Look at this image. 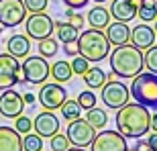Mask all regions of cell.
<instances>
[{
  "mask_svg": "<svg viewBox=\"0 0 157 151\" xmlns=\"http://www.w3.org/2000/svg\"><path fill=\"white\" fill-rule=\"evenodd\" d=\"M114 122H117V131L124 139H141L151 129V114L147 106L139 102L135 104L127 102L122 108H118Z\"/></svg>",
  "mask_w": 157,
  "mask_h": 151,
  "instance_id": "6da1fadb",
  "label": "cell"
},
{
  "mask_svg": "<svg viewBox=\"0 0 157 151\" xmlns=\"http://www.w3.org/2000/svg\"><path fill=\"white\" fill-rule=\"evenodd\" d=\"M110 55V70L118 78H135L143 72V53L133 45H118Z\"/></svg>",
  "mask_w": 157,
  "mask_h": 151,
  "instance_id": "7a4b0ae2",
  "label": "cell"
},
{
  "mask_svg": "<svg viewBox=\"0 0 157 151\" xmlns=\"http://www.w3.org/2000/svg\"><path fill=\"white\" fill-rule=\"evenodd\" d=\"M76 49H78V55H82L84 59L98 64V61L108 57L110 43H108L106 35L100 29H88V31H82L80 35H78Z\"/></svg>",
  "mask_w": 157,
  "mask_h": 151,
  "instance_id": "3957f363",
  "label": "cell"
},
{
  "mask_svg": "<svg viewBox=\"0 0 157 151\" xmlns=\"http://www.w3.org/2000/svg\"><path fill=\"white\" fill-rule=\"evenodd\" d=\"M131 96L147 108H157V76L151 72H141L131 82Z\"/></svg>",
  "mask_w": 157,
  "mask_h": 151,
  "instance_id": "277c9868",
  "label": "cell"
},
{
  "mask_svg": "<svg viewBox=\"0 0 157 151\" xmlns=\"http://www.w3.org/2000/svg\"><path fill=\"white\" fill-rule=\"evenodd\" d=\"M53 29H55V21H53L49 14L45 12H31L29 17L25 18V35L29 39H47V37L53 35Z\"/></svg>",
  "mask_w": 157,
  "mask_h": 151,
  "instance_id": "5b68a950",
  "label": "cell"
},
{
  "mask_svg": "<svg viewBox=\"0 0 157 151\" xmlns=\"http://www.w3.org/2000/svg\"><path fill=\"white\" fill-rule=\"evenodd\" d=\"M49 70H51V65L41 55L25 57L23 65H21V74H23V80L27 84H43L49 78Z\"/></svg>",
  "mask_w": 157,
  "mask_h": 151,
  "instance_id": "8992f818",
  "label": "cell"
},
{
  "mask_svg": "<svg viewBox=\"0 0 157 151\" xmlns=\"http://www.w3.org/2000/svg\"><path fill=\"white\" fill-rule=\"evenodd\" d=\"M102 102H104L108 108L112 110H118L122 106L127 104L128 100H131V92H128L127 84H122L118 80H110L106 82L104 86H102Z\"/></svg>",
  "mask_w": 157,
  "mask_h": 151,
  "instance_id": "52a82bcc",
  "label": "cell"
},
{
  "mask_svg": "<svg viewBox=\"0 0 157 151\" xmlns=\"http://www.w3.org/2000/svg\"><path fill=\"white\" fill-rule=\"evenodd\" d=\"M14 84H25L21 64L10 53H2L0 55V90H8Z\"/></svg>",
  "mask_w": 157,
  "mask_h": 151,
  "instance_id": "ba28073f",
  "label": "cell"
},
{
  "mask_svg": "<svg viewBox=\"0 0 157 151\" xmlns=\"http://www.w3.org/2000/svg\"><path fill=\"white\" fill-rule=\"evenodd\" d=\"M27 8L23 0H0V27L12 29L25 23Z\"/></svg>",
  "mask_w": 157,
  "mask_h": 151,
  "instance_id": "9c48e42d",
  "label": "cell"
},
{
  "mask_svg": "<svg viewBox=\"0 0 157 151\" xmlns=\"http://www.w3.org/2000/svg\"><path fill=\"white\" fill-rule=\"evenodd\" d=\"M65 137L70 139V145L74 147H90V143L94 141V137H96V131H94L90 125H88L86 118H76V121H70V127H67V131H65Z\"/></svg>",
  "mask_w": 157,
  "mask_h": 151,
  "instance_id": "30bf717a",
  "label": "cell"
},
{
  "mask_svg": "<svg viewBox=\"0 0 157 151\" xmlns=\"http://www.w3.org/2000/svg\"><path fill=\"white\" fill-rule=\"evenodd\" d=\"M92 151H127V139L122 137L118 131H102L96 133L94 141L90 143Z\"/></svg>",
  "mask_w": 157,
  "mask_h": 151,
  "instance_id": "8fae6325",
  "label": "cell"
},
{
  "mask_svg": "<svg viewBox=\"0 0 157 151\" xmlns=\"http://www.w3.org/2000/svg\"><path fill=\"white\" fill-rule=\"evenodd\" d=\"M65 100H67V92L61 84H43L39 90V102L45 110H57L61 108Z\"/></svg>",
  "mask_w": 157,
  "mask_h": 151,
  "instance_id": "7c38bea8",
  "label": "cell"
},
{
  "mask_svg": "<svg viewBox=\"0 0 157 151\" xmlns=\"http://www.w3.org/2000/svg\"><path fill=\"white\" fill-rule=\"evenodd\" d=\"M23 108H25V100H23V94H18L17 90H4L0 94V114L4 118H17V116L23 114Z\"/></svg>",
  "mask_w": 157,
  "mask_h": 151,
  "instance_id": "4fadbf2b",
  "label": "cell"
},
{
  "mask_svg": "<svg viewBox=\"0 0 157 151\" xmlns=\"http://www.w3.org/2000/svg\"><path fill=\"white\" fill-rule=\"evenodd\" d=\"M33 129L39 137L51 139L55 133H59V118L53 114V110H43L35 116L33 121Z\"/></svg>",
  "mask_w": 157,
  "mask_h": 151,
  "instance_id": "5bb4252c",
  "label": "cell"
},
{
  "mask_svg": "<svg viewBox=\"0 0 157 151\" xmlns=\"http://www.w3.org/2000/svg\"><path fill=\"white\" fill-rule=\"evenodd\" d=\"M155 29H151L149 27V23H141L137 25L133 31H131V45L137 47V49H141V51H145V49H149L151 45H155Z\"/></svg>",
  "mask_w": 157,
  "mask_h": 151,
  "instance_id": "9a60e30c",
  "label": "cell"
},
{
  "mask_svg": "<svg viewBox=\"0 0 157 151\" xmlns=\"http://www.w3.org/2000/svg\"><path fill=\"white\" fill-rule=\"evenodd\" d=\"M108 12L118 23H128L137 17V0H112Z\"/></svg>",
  "mask_w": 157,
  "mask_h": 151,
  "instance_id": "2e32d148",
  "label": "cell"
},
{
  "mask_svg": "<svg viewBox=\"0 0 157 151\" xmlns=\"http://www.w3.org/2000/svg\"><path fill=\"white\" fill-rule=\"evenodd\" d=\"M0 151H23V137L14 127H0Z\"/></svg>",
  "mask_w": 157,
  "mask_h": 151,
  "instance_id": "e0dca14e",
  "label": "cell"
},
{
  "mask_svg": "<svg viewBox=\"0 0 157 151\" xmlns=\"http://www.w3.org/2000/svg\"><path fill=\"white\" fill-rule=\"evenodd\" d=\"M106 39H108V43L114 47L118 45H127L128 39H131V29H128L127 23H110L108 27H106Z\"/></svg>",
  "mask_w": 157,
  "mask_h": 151,
  "instance_id": "ac0fdd59",
  "label": "cell"
},
{
  "mask_svg": "<svg viewBox=\"0 0 157 151\" xmlns=\"http://www.w3.org/2000/svg\"><path fill=\"white\" fill-rule=\"evenodd\" d=\"M6 51L10 53L12 57H17V59L29 57V51H31V39H29L27 35H12L10 39L6 41Z\"/></svg>",
  "mask_w": 157,
  "mask_h": 151,
  "instance_id": "d6986e66",
  "label": "cell"
},
{
  "mask_svg": "<svg viewBox=\"0 0 157 151\" xmlns=\"http://www.w3.org/2000/svg\"><path fill=\"white\" fill-rule=\"evenodd\" d=\"M88 23H90V29H106L110 25V12L106 10L104 6H94L92 10L88 12Z\"/></svg>",
  "mask_w": 157,
  "mask_h": 151,
  "instance_id": "ffe728a7",
  "label": "cell"
},
{
  "mask_svg": "<svg viewBox=\"0 0 157 151\" xmlns=\"http://www.w3.org/2000/svg\"><path fill=\"white\" fill-rule=\"evenodd\" d=\"M82 78H84V84H86L90 90H98V88H102L106 84V74L100 68H88L84 74H82Z\"/></svg>",
  "mask_w": 157,
  "mask_h": 151,
  "instance_id": "44dd1931",
  "label": "cell"
},
{
  "mask_svg": "<svg viewBox=\"0 0 157 151\" xmlns=\"http://www.w3.org/2000/svg\"><path fill=\"white\" fill-rule=\"evenodd\" d=\"M55 29H57V39L63 43V45H74L78 41L80 35V29H76L74 25L70 23H55Z\"/></svg>",
  "mask_w": 157,
  "mask_h": 151,
  "instance_id": "7402d4cb",
  "label": "cell"
},
{
  "mask_svg": "<svg viewBox=\"0 0 157 151\" xmlns=\"http://www.w3.org/2000/svg\"><path fill=\"white\" fill-rule=\"evenodd\" d=\"M137 17L143 23H151L157 18V0H139L137 2Z\"/></svg>",
  "mask_w": 157,
  "mask_h": 151,
  "instance_id": "603a6c76",
  "label": "cell"
},
{
  "mask_svg": "<svg viewBox=\"0 0 157 151\" xmlns=\"http://www.w3.org/2000/svg\"><path fill=\"white\" fill-rule=\"evenodd\" d=\"M49 74H51V78L57 82V84H65V82H70V80H71L74 72H71V65L63 59V61H55V64L51 65Z\"/></svg>",
  "mask_w": 157,
  "mask_h": 151,
  "instance_id": "cb8c5ba5",
  "label": "cell"
},
{
  "mask_svg": "<svg viewBox=\"0 0 157 151\" xmlns=\"http://www.w3.org/2000/svg\"><path fill=\"white\" fill-rule=\"evenodd\" d=\"M86 121L88 125L94 129V131H100V129H104L106 127V122H108V116H106V112L102 110V108H90L86 114Z\"/></svg>",
  "mask_w": 157,
  "mask_h": 151,
  "instance_id": "d4e9b609",
  "label": "cell"
},
{
  "mask_svg": "<svg viewBox=\"0 0 157 151\" xmlns=\"http://www.w3.org/2000/svg\"><path fill=\"white\" fill-rule=\"evenodd\" d=\"M59 110H61V116L65 121H76L82 116V106L78 104V100H65Z\"/></svg>",
  "mask_w": 157,
  "mask_h": 151,
  "instance_id": "484cf974",
  "label": "cell"
},
{
  "mask_svg": "<svg viewBox=\"0 0 157 151\" xmlns=\"http://www.w3.org/2000/svg\"><path fill=\"white\" fill-rule=\"evenodd\" d=\"M39 53H41V57H53L55 53H57V49H59V43H57V39H51V37H47V39H41L39 41Z\"/></svg>",
  "mask_w": 157,
  "mask_h": 151,
  "instance_id": "4316f807",
  "label": "cell"
},
{
  "mask_svg": "<svg viewBox=\"0 0 157 151\" xmlns=\"http://www.w3.org/2000/svg\"><path fill=\"white\" fill-rule=\"evenodd\" d=\"M23 151H43V137L37 133H27L23 137Z\"/></svg>",
  "mask_w": 157,
  "mask_h": 151,
  "instance_id": "83f0119b",
  "label": "cell"
},
{
  "mask_svg": "<svg viewBox=\"0 0 157 151\" xmlns=\"http://www.w3.org/2000/svg\"><path fill=\"white\" fill-rule=\"evenodd\" d=\"M143 68H147V72L157 76V45H151L149 49H145V53H143Z\"/></svg>",
  "mask_w": 157,
  "mask_h": 151,
  "instance_id": "f1b7e54d",
  "label": "cell"
},
{
  "mask_svg": "<svg viewBox=\"0 0 157 151\" xmlns=\"http://www.w3.org/2000/svg\"><path fill=\"white\" fill-rule=\"evenodd\" d=\"M96 102H98V98H96L94 90H84V92L78 94V104H80L84 110H90V108H94V106H96Z\"/></svg>",
  "mask_w": 157,
  "mask_h": 151,
  "instance_id": "f546056e",
  "label": "cell"
},
{
  "mask_svg": "<svg viewBox=\"0 0 157 151\" xmlns=\"http://www.w3.org/2000/svg\"><path fill=\"white\" fill-rule=\"evenodd\" d=\"M49 145H51L53 151H67L70 149V139H67L63 133H55L51 139H49Z\"/></svg>",
  "mask_w": 157,
  "mask_h": 151,
  "instance_id": "4dcf8cb0",
  "label": "cell"
},
{
  "mask_svg": "<svg viewBox=\"0 0 157 151\" xmlns=\"http://www.w3.org/2000/svg\"><path fill=\"white\" fill-rule=\"evenodd\" d=\"M27 12H45L49 0H23Z\"/></svg>",
  "mask_w": 157,
  "mask_h": 151,
  "instance_id": "1f68e13d",
  "label": "cell"
},
{
  "mask_svg": "<svg viewBox=\"0 0 157 151\" xmlns=\"http://www.w3.org/2000/svg\"><path fill=\"white\" fill-rule=\"evenodd\" d=\"M14 121H17V125H14V129H17L18 133H31V131H33V118H29V116H17V118H14Z\"/></svg>",
  "mask_w": 157,
  "mask_h": 151,
  "instance_id": "d6a6232c",
  "label": "cell"
},
{
  "mask_svg": "<svg viewBox=\"0 0 157 151\" xmlns=\"http://www.w3.org/2000/svg\"><path fill=\"white\" fill-rule=\"evenodd\" d=\"M70 65H71V72H74V74L82 76L84 72L88 70V68H90V61H88V59H84L82 55H76V57H74V61H71Z\"/></svg>",
  "mask_w": 157,
  "mask_h": 151,
  "instance_id": "836d02e7",
  "label": "cell"
},
{
  "mask_svg": "<svg viewBox=\"0 0 157 151\" xmlns=\"http://www.w3.org/2000/svg\"><path fill=\"white\" fill-rule=\"evenodd\" d=\"M65 23L74 25L76 29H82V25H84V17L78 14L74 8H67V10H65Z\"/></svg>",
  "mask_w": 157,
  "mask_h": 151,
  "instance_id": "e575fe53",
  "label": "cell"
},
{
  "mask_svg": "<svg viewBox=\"0 0 157 151\" xmlns=\"http://www.w3.org/2000/svg\"><path fill=\"white\" fill-rule=\"evenodd\" d=\"M88 2H90V0H63V4L67 6V8H74V10H78V8H84Z\"/></svg>",
  "mask_w": 157,
  "mask_h": 151,
  "instance_id": "d590c367",
  "label": "cell"
},
{
  "mask_svg": "<svg viewBox=\"0 0 157 151\" xmlns=\"http://www.w3.org/2000/svg\"><path fill=\"white\" fill-rule=\"evenodd\" d=\"M131 151H151V149H149V145H147V141L139 139L133 147H131Z\"/></svg>",
  "mask_w": 157,
  "mask_h": 151,
  "instance_id": "8d00e7d4",
  "label": "cell"
},
{
  "mask_svg": "<svg viewBox=\"0 0 157 151\" xmlns=\"http://www.w3.org/2000/svg\"><path fill=\"white\" fill-rule=\"evenodd\" d=\"M147 145H149L151 151H157V133H151L147 137Z\"/></svg>",
  "mask_w": 157,
  "mask_h": 151,
  "instance_id": "74e56055",
  "label": "cell"
},
{
  "mask_svg": "<svg viewBox=\"0 0 157 151\" xmlns=\"http://www.w3.org/2000/svg\"><path fill=\"white\" fill-rule=\"evenodd\" d=\"M63 51H65V55H70V57H76L78 55V49H74L71 45H63Z\"/></svg>",
  "mask_w": 157,
  "mask_h": 151,
  "instance_id": "f35d334b",
  "label": "cell"
},
{
  "mask_svg": "<svg viewBox=\"0 0 157 151\" xmlns=\"http://www.w3.org/2000/svg\"><path fill=\"white\" fill-rule=\"evenodd\" d=\"M25 104H35V94H23Z\"/></svg>",
  "mask_w": 157,
  "mask_h": 151,
  "instance_id": "ab89813d",
  "label": "cell"
},
{
  "mask_svg": "<svg viewBox=\"0 0 157 151\" xmlns=\"http://www.w3.org/2000/svg\"><path fill=\"white\" fill-rule=\"evenodd\" d=\"M151 129L153 133H157V114H151Z\"/></svg>",
  "mask_w": 157,
  "mask_h": 151,
  "instance_id": "60d3db41",
  "label": "cell"
},
{
  "mask_svg": "<svg viewBox=\"0 0 157 151\" xmlns=\"http://www.w3.org/2000/svg\"><path fill=\"white\" fill-rule=\"evenodd\" d=\"M67 151H86V149H84V147H74V149H71V147H70Z\"/></svg>",
  "mask_w": 157,
  "mask_h": 151,
  "instance_id": "b9f144b4",
  "label": "cell"
},
{
  "mask_svg": "<svg viewBox=\"0 0 157 151\" xmlns=\"http://www.w3.org/2000/svg\"><path fill=\"white\" fill-rule=\"evenodd\" d=\"M155 35H157V18H155Z\"/></svg>",
  "mask_w": 157,
  "mask_h": 151,
  "instance_id": "7bdbcfd3",
  "label": "cell"
},
{
  "mask_svg": "<svg viewBox=\"0 0 157 151\" xmlns=\"http://www.w3.org/2000/svg\"><path fill=\"white\" fill-rule=\"evenodd\" d=\"M94 2H106V0H94Z\"/></svg>",
  "mask_w": 157,
  "mask_h": 151,
  "instance_id": "ee69618b",
  "label": "cell"
},
{
  "mask_svg": "<svg viewBox=\"0 0 157 151\" xmlns=\"http://www.w3.org/2000/svg\"><path fill=\"white\" fill-rule=\"evenodd\" d=\"M0 31H2V27H0Z\"/></svg>",
  "mask_w": 157,
  "mask_h": 151,
  "instance_id": "f6af8a7d",
  "label": "cell"
},
{
  "mask_svg": "<svg viewBox=\"0 0 157 151\" xmlns=\"http://www.w3.org/2000/svg\"><path fill=\"white\" fill-rule=\"evenodd\" d=\"M127 151H131V149H127Z\"/></svg>",
  "mask_w": 157,
  "mask_h": 151,
  "instance_id": "bcb514c9",
  "label": "cell"
}]
</instances>
